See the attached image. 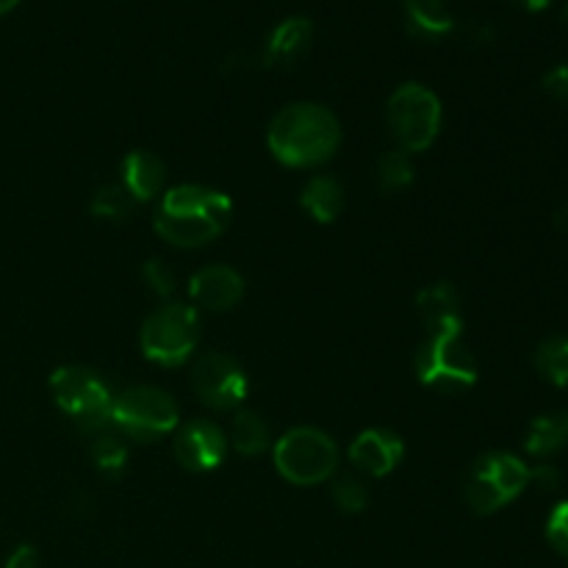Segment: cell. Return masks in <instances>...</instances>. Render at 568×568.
<instances>
[{
  "label": "cell",
  "instance_id": "obj_23",
  "mask_svg": "<svg viewBox=\"0 0 568 568\" xmlns=\"http://www.w3.org/2000/svg\"><path fill=\"white\" fill-rule=\"evenodd\" d=\"M414 183V164H410V153L405 150H388L377 161V186L386 194H397Z\"/></svg>",
  "mask_w": 568,
  "mask_h": 568
},
{
  "label": "cell",
  "instance_id": "obj_9",
  "mask_svg": "<svg viewBox=\"0 0 568 568\" xmlns=\"http://www.w3.org/2000/svg\"><path fill=\"white\" fill-rule=\"evenodd\" d=\"M416 375L425 386L444 392H464L475 386L477 361L464 344V333H442L430 336L416 353Z\"/></svg>",
  "mask_w": 568,
  "mask_h": 568
},
{
  "label": "cell",
  "instance_id": "obj_30",
  "mask_svg": "<svg viewBox=\"0 0 568 568\" xmlns=\"http://www.w3.org/2000/svg\"><path fill=\"white\" fill-rule=\"evenodd\" d=\"M3 568H39L37 549L28 547V544H22V547H17L14 552L9 555V560H6Z\"/></svg>",
  "mask_w": 568,
  "mask_h": 568
},
{
  "label": "cell",
  "instance_id": "obj_31",
  "mask_svg": "<svg viewBox=\"0 0 568 568\" xmlns=\"http://www.w3.org/2000/svg\"><path fill=\"white\" fill-rule=\"evenodd\" d=\"M510 3L521 6L525 11H544L549 3H552V0H510Z\"/></svg>",
  "mask_w": 568,
  "mask_h": 568
},
{
  "label": "cell",
  "instance_id": "obj_21",
  "mask_svg": "<svg viewBox=\"0 0 568 568\" xmlns=\"http://www.w3.org/2000/svg\"><path fill=\"white\" fill-rule=\"evenodd\" d=\"M231 444L236 453L253 458V455H261L270 447V427L253 410H239L231 425Z\"/></svg>",
  "mask_w": 568,
  "mask_h": 568
},
{
  "label": "cell",
  "instance_id": "obj_5",
  "mask_svg": "<svg viewBox=\"0 0 568 568\" xmlns=\"http://www.w3.org/2000/svg\"><path fill=\"white\" fill-rule=\"evenodd\" d=\"M386 120L405 153H422L442 131V100L422 83H403L388 98Z\"/></svg>",
  "mask_w": 568,
  "mask_h": 568
},
{
  "label": "cell",
  "instance_id": "obj_29",
  "mask_svg": "<svg viewBox=\"0 0 568 568\" xmlns=\"http://www.w3.org/2000/svg\"><path fill=\"white\" fill-rule=\"evenodd\" d=\"M560 471L552 464H538L530 469V486L541 488V491H555L560 486Z\"/></svg>",
  "mask_w": 568,
  "mask_h": 568
},
{
  "label": "cell",
  "instance_id": "obj_7",
  "mask_svg": "<svg viewBox=\"0 0 568 568\" xmlns=\"http://www.w3.org/2000/svg\"><path fill=\"white\" fill-rule=\"evenodd\" d=\"M338 449L316 427H294L275 444V466L294 486H316L336 471Z\"/></svg>",
  "mask_w": 568,
  "mask_h": 568
},
{
  "label": "cell",
  "instance_id": "obj_10",
  "mask_svg": "<svg viewBox=\"0 0 568 568\" xmlns=\"http://www.w3.org/2000/svg\"><path fill=\"white\" fill-rule=\"evenodd\" d=\"M192 388L209 408L233 410L247 397V375L225 353H203L192 366Z\"/></svg>",
  "mask_w": 568,
  "mask_h": 568
},
{
  "label": "cell",
  "instance_id": "obj_3",
  "mask_svg": "<svg viewBox=\"0 0 568 568\" xmlns=\"http://www.w3.org/2000/svg\"><path fill=\"white\" fill-rule=\"evenodd\" d=\"M50 392H53L55 405L64 414L81 425L87 436H94L100 430H109L111 425V405H114V394H111L109 383L92 369L83 366H61L50 377Z\"/></svg>",
  "mask_w": 568,
  "mask_h": 568
},
{
  "label": "cell",
  "instance_id": "obj_11",
  "mask_svg": "<svg viewBox=\"0 0 568 568\" xmlns=\"http://www.w3.org/2000/svg\"><path fill=\"white\" fill-rule=\"evenodd\" d=\"M172 449H175V458L183 469L211 471L225 460L227 438L214 422L194 419L178 430Z\"/></svg>",
  "mask_w": 568,
  "mask_h": 568
},
{
  "label": "cell",
  "instance_id": "obj_6",
  "mask_svg": "<svg viewBox=\"0 0 568 568\" xmlns=\"http://www.w3.org/2000/svg\"><path fill=\"white\" fill-rule=\"evenodd\" d=\"M111 425L133 442H159L178 425V405L166 392L155 386H131L114 397Z\"/></svg>",
  "mask_w": 568,
  "mask_h": 568
},
{
  "label": "cell",
  "instance_id": "obj_22",
  "mask_svg": "<svg viewBox=\"0 0 568 568\" xmlns=\"http://www.w3.org/2000/svg\"><path fill=\"white\" fill-rule=\"evenodd\" d=\"M89 453H92L94 466H98L103 475H122V469H125L128 464V447L122 444L120 433H114V427L94 433L92 444H89Z\"/></svg>",
  "mask_w": 568,
  "mask_h": 568
},
{
  "label": "cell",
  "instance_id": "obj_26",
  "mask_svg": "<svg viewBox=\"0 0 568 568\" xmlns=\"http://www.w3.org/2000/svg\"><path fill=\"white\" fill-rule=\"evenodd\" d=\"M142 277L155 297L166 300V297H172V292H175V275H172V270L164 264V261H159V258L144 261Z\"/></svg>",
  "mask_w": 568,
  "mask_h": 568
},
{
  "label": "cell",
  "instance_id": "obj_4",
  "mask_svg": "<svg viewBox=\"0 0 568 568\" xmlns=\"http://www.w3.org/2000/svg\"><path fill=\"white\" fill-rule=\"evenodd\" d=\"M530 486V466L510 453H486L475 460L464 486V499L475 514L488 516L514 503Z\"/></svg>",
  "mask_w": 568,
  "mask_h": 568
},
{
  "label": "cell",
  "instance_id": "obj_25",
  "mask_svg": "<svg viewBox=\"0 0 568 568\" xmlns=\"http://www.w3.org/2000/svg\"><path fill=\"white\" fill-rule=\"evenodd\" d=\"M331 494L333 503H336L344 514H361V510L366 508V503H369V491H366L364 483L353 475L336 477L331 486Z\"/></svg>",
  "mask_w": 568,
  "mask_h": 568
},
{
  "label": "cell",
  "instance_id": "obj_33",
  "mask_svg": "<svg viewBox=\"0 0 568 568\" xmlns=\"http://www.w3.org/2000/svg\"><path fill=\"white\" fill-rule=\"evenodd\" d=\"M17 3H20V0H0V14H9Z\"/></svg>",
  "mask_w": 568,
  "mask_h": 568
},
{
  "label": "cell",
  "instance_id": "obj_15",
  "mask_svg": "<svg viewBox=\"0 0 568 568\" xmlns=\"http://www.w3.org/2000/svg\"><path fill=\"white\" fill-rule=\"evenodd\" d=\"M311 37H314V26L308 17H288L283 20L275 31L270 33L264 48V64L266 67H292L300 61V55L308 50Z\"/></svg>",
  "mask_w": 568,
  "mask_h": 568
},
{
  "label": "cell",
  "instance_id": "obj_32",
  "mask_svg": "<svg viewBox=\"0 0 568 568\" xmlns=\"http://www.w3.org/2000/svg\"><path fill=\"white\" fill-rule=\"evenodd\" d=\"M555 227H558V231L568 239V205H564V209L555 214Z\"/></svg>",
  "mask_w": 568,
  "mask_h": 568
},
{
  "label": "cell",
  "instance_id": "obj_12",
  "mask_svg": "<svg viewBox=\"0 0 568 568\" xmlns=\"http://www.w3.org/2000/svg\"><path fill=\"white\" fill-rule=\"evenodd\" d=\"M405 455V444L397 433L392 430H364L349 447V460L355 464V469L366 471L372 477H386L392 475L399 466Z\"/></svg>",
  "mask_w": 568,
  "mask_h": 568
},
{
  "label": "cell",
  "instance_id": "obj_1",
  "mask_svg": "<svg viewBox=\"0 0 568 568\" xmlns=\"http://www.w3.org/2000/svg\"><path fill=\"white\" fill-rule=\"evenodd\" d=\"M272 155L286 166H320L336 155L342 128L320 103H294L277 111L266 133Z\"/></svg>",
  "mask_w": 568,
  "mask_h": 568
},
{
  "label": "cell",
  "instance_id": "obj_19",
  "mask_svg": "<svg viewBox=\"0 0 568 568\" xmlns=\"http://www.w3.org/2000/svg\"><path fill=\"white\" fill-rule=\"evenodd\" d=\"M303 209H308V214L322 225L336 222V216L344 211L342 183L336 178H314L303 189Z\"/></svg>",
  "mask_w": 568,
  "mask_h": 568
},
{
  "label": "cell",
  "instance_id": "obj_14",
  "mask_svg": "<svg viewBox=\"0 0 568 568\" xmlns=\"http://www.w3.org/2000/svg\"><path fill=\"white\" fill-rule=\"evenodd\" d=\"M189 294L209 311H227L242 300L244 277L231 266H205L189 281Z\"/></svg>",
  "mask_w": 568,
  "mask_h": 568
},
{
  "label": "cell",
  "instance_id": "obj_20",
  "mask_svg": "<svg viewBox=\"0 0 568 568\" xmlns=\"http://www.w3.org/2000/svg\"><path fill=\"white\" fill-rule=\"evenodd\" d=\"M532 364H536L538 375L547 383L558 388H568V338L566 336H552L544 338L536 347L532 355Z\"/></svg>",
  "mask_w": 568,
  "mask_h": 568
},
{
  "label": "cell",
  "instance_id": "obj_8",
  "mask_svg": "<svg viewBox=\"0 0 568 568\" xmlns=\"http://www.w3.org/2000/svg\"><path fill=\"white\" fill-rule=\"evenodd\" d=\"M200 338V316L189 305H164L150 314L142 325V353L144 358L161 366H181L192 358Z\"/></svg>",
  "mask_w": 568,
  "mask_h": 568
},
{
  "label": "cell",
  "instance_id": "obj_17",
  "mask_svg": "<svg viewBox=\"0 0 568 568\" xmlns=\"http://www.w3.org/2000/svg\"><path fill=\"white\" fill-rule=\"evenodd\" d=\"M405 22L419 39H442L455 28V14L447 0H405Z\"/></svg>",
  "mask_w": 568,
  "mask_h": 568
},
{
  "label": "cell",
  "instance_id": "obj_18",
  "mask_svg": "<svg viewBox=\"0 0 568 568\" xmlns=\"http://www.w3.org/2000/svg\"><path fill=\"white\" fill-rule=\"evenodd\" d=\"M568 447V410H552V414L536 416L527 430L525 449L532 458L544 460L558 455Z\"/></svg>",
  "mask_w": 568,
  "mask_h": 568
},
{
  "label": "cell",
  "instance_id": "obj_13",
  "mask_svg": "<svg viewBox=\"0 0 568 568\" xmlns=\"http://www.w3.org/2000/svg\"><path fill=\"white\" fill-rule=\"evenodd\" d=\"M416 311L430 331V336L442 333H464V316H460V294L453 283H433L422 288L416 297Z\"/></svg>",
  "mask_w": 568,
  "mask_h": 568
},
{
  "label": "cell",
  "instance_id": "obj_27",
  "mask_svg": "<svg viewBox=\"0 0 568 568\" xmlns=\"http://www.w3.org/2000/svg\"><path fill=\"white\" fill-rule=\"evenodd\" d=\"M547 541L560 558L568 560V499L558 503L547 519Z\"/></svg>",
  "mask_w": 568,
  "mask_h": 568
},
{
  "label": "cell",
  "instance_id": "obj_2",
  "mask_svg": "<svg viewBox=\"0 0 568 568\" xmlns=\"http://www.w3.org/2000/svg\"><path fill=\"white\" fill-rule=\"evenodd\" d=\"M233 216L227 194L205 186H175L161 197L155 233L175 247H200L220 236Z\"/></svg>",
  "mask_w": 568,
  "mask_h": 568
},
{
  "label": "cell",
  "instance_id": "obj_16",
  "mask_svg": "<svg viewBox=\"0 0 568 568\" xmlns=\"http://www.w3.org/2000/svg\"><path fill=\"white\" fill-rule=\"evenodd\" d=\"M164 161L155 153H148V150H133L122 161V186L131 192L136 203L153 200L161 192V186H164Z\"/></svg>",
  "mask_w": 568,
  "mask_h": 568
},
{
  "label": "cell",
  "instance_id": "obj_34",
  "mask_svg": "<svg viewBox=\"0 0 568 568\" xmlns=\"http://www.w3.org/2000/svg\"><path fill=\"white\" fill-rule=\"evenodd\" d=\"M560 20H564V26H566V31H568V0L564 3V9H560Z\"/></svg>",
  "mask_w": 568,
  "mask_h": 568
},
{
  "label": "cell",
  "instance_id": "obj_24",
  "mask_svg": "<svg viewBox=\"0 0 568 568\" xmlns=\"http://www.w3.org/2000/svg\"><path fill=\"white\" fill-rule=\"evenodd\" d=\"M89 209H92V214L100 216V220L122 222L133 214L136 200L131 197V192H128L122 183H111V186H103L94 192L92 205H89Z\"/></svg>",
  "mask_w": 568,
  "mask_h": 568
},
{
  "label": "cell",
  "instance_id": "obj_28",
  "mask_svg": "<svg viewBox=\"0 0 568 568\" xmlns=\"http://www.w3.org/2000/svg\"><path fill=\"white\" fill-rule=\"evenodd\" d=\"M544 92L558 103H568V64H558L544 75Z\"/></svg>",
  "mask_w": 568,
  "mask_h": 568
}]
</instances>
